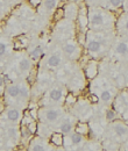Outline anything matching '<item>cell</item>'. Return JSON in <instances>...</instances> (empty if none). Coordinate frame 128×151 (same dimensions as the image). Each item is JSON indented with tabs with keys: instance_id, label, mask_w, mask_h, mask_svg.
Wrapping results in <instances>:
<instances>
[{
	"instance_id": "16",
	"label": "cell",
	"mask_w": 128,
	"mask_h": 151,
	"mask_svg": "<svg viewBox=\"0 0 128 151\" xmlns=\"http://www.w3.org/2000/svg\"><path fill=\"white\" fill-rule=\"evenodd\" d=\"M46 149H47V145L43 144V143H36V142H34L30 145V150L33 151H44Z\"/></svg>"
},
{
	"instance_id": "25",
	"label": "cell",
	"mask_w": 128,
	"mask_h": 151,
	"mask_svg": "<svg viewBox=\"0 0 128 151\" xmlns=\"http://www.w3.org/2000/svg\"><path fill=\"white\" fill-rule=\"evenodd\" d=\"M6 50H7L6 44H5V43H2V42H0V56L5 55V54H6Z\"/></svg>"
},
{
	"instance_id": "18",
	"label": "cell",
	"mask_w": 128,
	"mask_h": 151,
	"mask_svg": "<svg viewBox=\"0 0 128 151\" xmlns=\"http://www.w3.org/2000/svg\"><path fill=\"white\" fill-rule=\"evenodd\" d=\"M29 95V90L26 87V86H20V94H19V98H21L22 100L27 99Z\"/></svg>"
},
{
	"instance_id": "13",
	"label": "cell",
	"mask_w": 128,
	"mask_h": 151,
	"mask_svg": "<svg viewBox=\"0 0 128 151\" xmlns=\"http://www.w3.org/2000/svg\"><path fill=\"white\" fill-rule=\"evenodd\" d=\"M30 57L33 58V59H35V60H37V59H40L41 57L43 56V49L41 48V47H36L35 49H33L32 51H30Z\"/></svg>"
},
{
	"instance_id": "19",
	"label": "cell",
	"mask_w": 128,
	"mask_h": 151,
	"mask_svg": "<svg viewBox=\"0 0 128 151\" xmlns=\"http://www.w3.org/2000/svg\"><path fill=\"white\" fill-rule=\"evenodd\" d=\"M57 5V0H46L44 1V7L48 9V11H51L54 9Z\"/></svg>"
},
{
	"instance_id": "17",
	"label": "cell",
	"mask_w": 128,
	"mask_h": 151,
	"mask_svg": "<svg viewBox=\"0 0 128 151\" xmlns=\"http://www.w3.org/2000/svg\"><path fill=\"white\" fill-rule=\"evenodd\" d=\"M100 98H101V101H104V102H108L111 99H112V93H111V91H108V90L103 91V92H101V95H100Z\"/></svg>"
},
{
	"instance_id": "30",
	"label": "cell",
	"mask_w": 128,
	"mask_h": 151,
	"mask_svg": "<svg viewBox=\"0 0 128 151\" xmlns=\"http://www.w3.org/2000/svg\"><path fill=\"white\" fill-rule=\"evenodd\" d=\"M126 29H127V32H128V20H127V22H126Z\"/></svg>"
},
{
	"instance_id": "2",
	"label": "cell",
	"mask_w": 128,
	"mask_h": 151,
	"mask_svg": "<svg viewBox=\"0 0 128 151\" xmlns=\"http://www.w3.org/2000/svg\"><path fill=\"white\" fill-rule=\"evenodd\" d=\"M21 117V113L17 108H9L6 112V119L11 122H18Z\"/></svg>"
},
{
	"instance_id": "27",
	"label": "cell",
	"mask_w": 128,
	"mask_h": 151,
	"mask_svg": "<svg viewBox=\"0 0 128 151\" xmlns=\"http://www.w3.org/2000/svg\"><path fill=\"white\" fill-rule=\"evenodd\" d=\"M5 86V80H4V76L0 75V90Z\"/></svg>"
},
{
	"instance_id": "1",
	"label": "cell",
	"mask_w": 128,
	"mask_h": 151,
	"mask_svg": "<svg viewBox=\"0 0 128 151\" xmlns=\"http://www.w3.org/2000/svg\"><path fill=\"white\" fill-rule=\"evenodd\" d=\"M59 115H61V111L59 109L50 108V109H46L43 113H41V119H42V121L53 123V122H56L58 120Z\"/></svg>"
},
{
	"instance_id": "14",
	"label": "cell",
	"mask_w": 128,
	"mask_h": 151,
	"mask_svg": "<svg viewBox=\"0 0 128 151\" xmlns=\"http://www.w3.org/2000/svg\"><path fill=\"white\" fill-rule=\"evenodd\" d=\"M116 52L119 54V55H126L128 52V45L126 43H124V42H121V43H119L118 45H116Z\"/></svg>"
},
{
	"instance_id": "10",
	"label": "cell",
	"mask_w": 128,
	"mask_h": 151,
	"mask_svg": "<svg viewBox=\"0 0 128 151\" xmlns=\"http://www.w3.org/2000/svg\"><path fill=\"white\" fill-rule=\"evenodd\" d=\"M71 130H72V123H71L70 121H63V122L61 123V126H59V132H62V134H64V135L70 134Z\"/></svg>"
},
{
	"instance_id": "31",
	"label": "cell",
	"mask_w": 128,
	"mask_h": 151,
	"mask_svg": "<svg viewBox=\"0 0 128 151\" xmlns=\"http://www.w3.org/2000/svg\"><path fill=\"white\" fill-rule=\"evenodd\" d=\"M125 123H126V126H127V127H128V121H126V122H125Z\"/></svg>"
},
{
	"instance_id": "8",
	"label": "cell",
	"mask_w": 128,
	"mask_h": 151,
	"mask_svg": "<svg viewBox=\"0 0 128 151\" xmlns=\"http://www.w3.org/2000/svg\"><path fill=\"white\" fill-rule=\"evenodd\" d=\"M61 62H62V59H61V57L58 56L57 54L51 55V56L47 59V64H48L49 68H57L61 64Z\"/></svg>"
},
{
	"instance_id": "7",
	"label": "cell",
	"mask_w": 128,
	"mask_h": 151,
	"mask_svg": "<svg viewBox=\"0 0 128 151\" xmlns=\"http://www.w3.org/2000/svg\"><path fill=\"white\" fill-rule=\"evenodd\" d=\"M49 96L53 101L55 102H58L62 100L63 98V90L62 88H53L50 92H49Z\"/></svg>"
},
{
	"instance_id": "26",
	"label": "cell",
	"mask_w": 128,
	"mask_h": 151,
	"mask_svg": "<svg viewBox=\"0 0 128 151\" xmlns=\"http://www.w3.org/2000/svg\"><path fill=\"white\" fill-rule=\"evenodd\" d=\"M110 4L114 7H118L121 5V0H110Z\"/></svg>"
},
{
	"instance_id": "4",
	"label": "cell",
	"mask_w": 128,
	"mask_h": 151,
	"mask_svg": "<svg viewBox=\"0 0 128 151\" xmlns=\"http://www.w3.org/2000/svg\"><path fill=\"white\" fill-rule=\"evenodd\" d=\"M113 128L118 137H125L128 135V127L126 126V123H115Z\"/></svg>"
},
{
	"instance_id": "5",
	"label": "cell",
	"mask_w": 128,
	"mask_h": 151,
	"mask_svg": "<svg viewBox=\"0 0 128 151\" xmlns=\"http://www.w3.org/2000/svg\"><path fill=\"white\" fill-rule=\"evenodd\" d=\"M19 94H20V86L19 85L12 84V85L6 87V95L7 96H9L12 99H17V98H19Z\"/></svg>"
},
{
	"instance_id": "15",
	"label": "cell",
	"mask_w": 128,
	"mask_h": 151,
	"mask_svg": "<svg viewBox=\"0 0 128 151\" xmlns=\"http://www.w3.org/2000/svg\"><path fill=\"white\" fill-rule=\"evenodd\" d=\"M51 142L57 145V147H59V145H62L63 144V139H62V135L61 134H58V132H55L53 136H51Z\"/></svg>"
},
{
	"instance_id": "24",
	"label": "cell",
	"mask_w": 128,
	"mask_h": 151,
	"mask_svg": "<svg viewBox=\"0 0 128 151\" xmlns=\"http://www.w3.org/2000/svg\"><path fill=\"white\" fill-rule=\"evenodd\" d=\"M28 126V128H29V130L32 132V134H34V132H36V128H37V126H36V122L35 121H32L29 124H27Z\"/></svg>"
},
{
	"instance_id": "20",
	"label": "cell",
	"mask_w": 128,
	"mask_h": 151,
	"mask_svg": "<svg viewBox=\"0 0 128 151\" xmlns=\"http://www.w3.org/2000/svg\"><path fill=\"white\" fill-rule=\"evenodd\" d=\"M77 132H79V134H86L88 132V126L85 123H79L77 126Z\"/></svg>"
},
{
	"instance_id": "9",
	"label": "cell",
	"mask_w": 128,
	"mask_h": 151,
	"mask_svg": "<svg viewBox=\"0 0 128 151\" xmlns=\"http://www.w3.org/2000/svg\"><path fill=\"white\" fill-rule=\"evenodd\" d=\"M63 50H64V52H65L68 56H71V57H73V55H77V54H78V48H77V45H74L72 43L65 44V45L63 47Z\"/></svg>"
},
{
	"instance_id": "29",
	"label": "cell",
	"mask_w": 128,
	"mask_h": 151,
	"mask_svg": "<svg viewBox=\"0 0 128 151\" xmlns=\"http://www.w3.org/2000/svg\"><path fill=\"white\" fill-rule=\"evenodd\" d=\"M92 100H93V102H98V98H97L94 94L92 95Z\"/></svg>"
},
{
	"instance_id": "21",
	"label": "cell",
	"mask_w": 128,
	"mask_h": 151,
	"mask_svg": "<svg viewBox=\"0 0 128 151\" xmlns=\"http://www.w3.org/2000/svg\"><path fill=\"white\" fill-rule=\"evenodd\" d=\"M7 136L11 137V138H15L17 137V129L15 128H7Z\"/></svg>"
},
{
	"instance_id": "23",
	"label": "cell",
	"mask_w": 128,
	"mask_h": 151,
	"mask_svg": "<svg viewBox=\"0 0 128 151\" xmlns=\"http://www.w3.org/2000/svg\"><path fill=\"white\" fill-rule=\"evenodd\" d=\"M21 132H22V136H23V137H29V136L32 135V132L29 130L28 126H27V127H23V128L21 129Z\"/></svg>"
},
{
	"instance_id": "3",
	"label": "cell",
	"mask_w": 128,
	"mask_h": 151,
	"mask_svg": "<svg viewBox=\"0 0 128 151\" xmlns=\"http://www.w3.org/2000/svg\"><path fill=\"white\" fill-rule=\"evenodd\" d=\"M103 43H104V42L100 41V40H91V41L89 42V44H88V49H89V51H90L91 54H97V52L100 51Z\"/></svg>"
},
{
	"instance_id": "11",
	"label": "cell",
	"mask_w": 128,
	"mask_h": 151,
	"mask_svg": "<svg viewBox=\"0 0 128 151\" xmlns=\"http://www.w3.org/2000/svg\"><path fill=\"white\" fill-rule=\"evenodd\" d=\"M29 69H30V62L27 58H23V59H21L19 62V70H20V72L25 73V72L29 71Z\"/></svg>"
},
{
	"instance_id": "12",
	"label": "cell",
	"mask_w": 128,
	"mask_h": 151,
	"mask_svg": "<svg viewBox=\"0 0 128 151\" xmlns=\"http://www.w3.org/2000/svg\"><path fill=\"white\" fill-rule=\"evenodd\" d=\"M70 139H71V144L72 145H79L83 142V135L79 134V132H73L70 136Z\"/></svg>"
},
{
	"instance_id": "6",
	"label": "cell",
	"mask_w": 128,
	"mask_h": 151,
	"mask_svg": "<svg viewBox=\"0 0 128 151\" xmlns=\"http://www.w3.org/2000/svg\"><path fill=\"white\" fill-rule=\"evenodd\" d=\"M104 23V17L99 13H94L92 14L91 18H90V24L93 27H98V26H101Z\"/></svg>"
},
{
	"instance_id": "28",
	"label": "cell",
	"mask_w": 128,
	"mask_h": 151,
	"mask_svg": "<svg viewBox=\"0 0 128 151\" xmlns=\"http://www.w3.org/2000/svg\"><path fill=\"white\" fill-rule=\"evenodd\" d=\"M62 13H63V11H62V9H59V11H58V12H57V15H56V17H57V18H56V19L58 20V19H61V18H59V17H61V15H62Z\"/></svg>"
},
{
	"instance_id": "32",
	"label": "cell",
	"mask_w": 128,
	"mask_h": 151,
	"mask_svg": "<svg viewBox=\"0 0 128 151\" xmlns=\"http://www.w3.org/2000/svg\"><path fill=\"white\" fill-rule=\"evenodd\" d=\"M126 1H127V6H128V0H126Z\"/></svg>"
},
{
	"instance_id": "22",
	"label": "cell",
	"mask_w": 128,
	"mask_h": 151,
	"mask_svg": "<svg viewBox=\"0 0 128 151\" xmlns=\"http://www.w3.org/2000/svg\"><path fill=\"white\" fill-rule=\"evenodd\" d=\"M115 112L113 111V109H108L107 112H106V120H108V121H113L114 119H115Z\"/></svg>"
}]
</instances>
